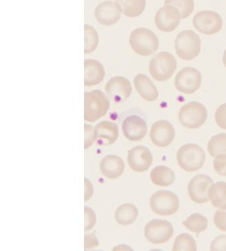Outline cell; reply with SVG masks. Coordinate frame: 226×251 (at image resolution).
Returning a JSON list of instances; mask_svg holds the SVG:
<instances>
[{
    "instance_id": "32",
    "label": "cell",
    "mask_w": 226,
    "mask_h": 251,
    "mask_svg": "<svg viewBox=\"0 0 226 251\" xmlns=\"http://www.w3.org/2000/svg\"><path fill=\"white\" fill-rule=\"evenodd\" d=\"M214 222L218 229L226 232V209H220L216 211L214 217Z\"/></svg>"
},
{
    "instance_id": "34",
    "label": "cell",
    "mask_w": 226,
    "mask_h": 251,
    "mask_svg": "<svg viewBox=\"0 0 226 251\" xmlns=\"http://www.w3.org/2000/svg\"><path fill=\"white\" fill-rule=\"evenodd\" d=\"M85 231L92 229L97 222L96 215L94 211L88 207H85Z\"/></svg>"
},
{
    "instance_id": "11",
    "label": "cell",
    "mask_w": 226,
    "mask_h": 251,
    "mask_svg": "<svg viewBox=\"0 0 226 251\" xmlns=\"http://www.w3.org/2000/svg\"><path fill=\"white\" fill-rule=\"evenodd\" d=\"M180 20L179 11L171 5H165L159 9L154 19L158 29L165 33L175 31L179 25Z\"/></svg>"
},
{
    "instance_id": "19",
    "label": "cell",
    "mask_w": 226,
    "mask_h": 251,
    "mask_svg": "<svg viewBox=\"0 0 226 251\" xmlns=\"http://www.w3.org/2000/svg\"><path fill=\"white\" fill-rule=\"evenodd\" d=\"M135 89L139 95L148 101H155L159 92L153 82L146 75L139 74L134 78Z\"/></svg>"
},
{
    "instance_id": "39",
    "label": "cell",
    "mask_w": 226,
    "mask_h": 251,
    "mask_svg": "<svg viewBox=\"0 0 226 251\" xmlns=\"http://www.w3.org/2000/svg\"><path fill=\"white\" fill-rule=\"evenodd\" d=\"M223 62L224 66H225L226 68V50H225V52H224L223 56Z\"/></svg>"
},
{
    "instance_id": "13",
    "label": "cell",
    "mask_w": 226,
    "mask_h": 251,
    "mask_svg": "<svg viewBox=\"0 0 226 251\" xmlns=\"http://www.w3.org/2000/svg\"><path fill=\"white\" fill-rule=\"evenodd\" d=\"M105 90L111 99L116 103L126 101L131 96L132 87L127 78L116 76L111 78L105 86Z\"/></svg>"
},
{
    "instance_id": "28",
    "label": "cell",
    "mask_w": 226,
    "mask_h": 251,
    "mask_svg": "<svg viewBox=\"0 0 226 251\" xmlns=\"http://www.w3.org/2000/svg\"><path fill=\"white\" fill-rule=\"evenodd\" d=\"M165 4L176 7L179 11L181 19L187 18L195 9L194 0H165Z\"/></svg>"
},
{
    "instance_id": "29",
    "label": "cell",
    "mask_w": 226,
    "mask_h": 251,
    "mask_svg": "<svg viewBox=\"0 0 226 251\" xmlns=\"http://www.w3.org/2000/svg\"><path fill=\"white\" fill-rule=\"evenodd\" d=\"M195 239L187 233L180 234L175 241L173 251H197Z\"/></svg>"
},
{
    "instance_id": "3",
    "label": "cell",
    "mask_w": 226,
    "mask_h": 251,
    "mask_svg": "<svg viewBox=\"0 0 226 251\" xmlns=\"http://www.w3.org/2000/svg\"><path fill=\"white\" fill-rule=\"evenodd\" d=\"M206 154L204 150L197 144L189 143L180 147L177 152L178 165L184 171L195 172L204 165Z\"/></svg>"
},
{
    "instance_id": "18",
    "label": "cell",
    "mask_w": 226,
    "mask_h": 251,
    "mask_svg": "<svg viewBox=\"0 0 226 251\" xmlns=\"http://www.w3.org/2000/svg\"><path fill=\"white\" fill-rule=\"evenodd\" d=\"M100 171L106 178L115 179L123 174L125 164L120 156L110 154L102 158L100 162Z\"/></svg>"
},
{
    "instance_id": "37",
    "label": "cell",
    "mask_w": 226,
    "mask_h": 251,
    "mask_svg": "<svg viewBox=\"0 0 226 251\" xmlns=\"http://www.w3.org/2000/svg\"><path fill=\"white\" fill-rule=\"evenodd\" d=\"M86 248L94 247L99 245L97 238L94 237V235H86Z\"/></svg>"
},
{
    "instance_id": "9",
    "label": "cell",
    "mask_w": 226,
    "mask_h": 251,
    "mask_svg": "<svg viewBox=\"0 0 226 251\" xmlns=\"http://www.w3.org/2000/svg\"><path fill=\"white\" fill-rule=\"evenodd\" d=\"M201 84V74L194 68H184L178 72L175 77V84L176 89L184 94L195 93L199 89Z\"/></svg>"
},
{
    "instance_id": "25",
    "label": "cell",
    "mask_w": 226,
    "mask_h": 251,
    "mask_svg": "<svg viewBox=\"0 0 226 251\" xmlns=\"http://www.w3.org/2000/svg\"><path fill=\"white\" fill-rule=\"evenodd\" d=\"M122 7V13L129 18H136L143 14L146 0H115Z\"/></svg>"
},
{
    "instance_id": "6",
    "label": "cell",
    "mask_w": 226,
    "mask_h": 251,
    "mask_svg": "<svg viewBox=\"0 0 226 251\" xmlns=\"http://www.w3.org/2000/svg\"><path fill=\"white\" fill-rule=\"evenodd\" d=\"M178 118L182 126L190 129H198L206 122L208 111L204 105L192 101L180 109Z\"/></svg>"
},
{
    "instance_id": "14",
    "label": "cell",
    "mask_w": 226,
    "mask_h": 251,
    "mask_svg": "<svg viewBox=\"0 0 226 251\" xmlns=\"http://www.w3.org/2000/svg\"><path fill=\"white\" fill-rule=\"evenodd\" d=\"M152 142L156 146L166 147L172 143L175 137V131L173 125L165 120L154 123L150 132Z\"/></svg>"
},
{
    "instance_id": "17",
    "label": "cell",
    "mask_w": 226,
    "mask_h": 251,
    "mask_svg": "<svg viewBox=\"0 0 226 251\" xmlns=\"http://www.w3.org/2000/svg\"><path fill=\"white\" fill-rule=\"evenodd\" d=\"M122 129L125 137L130 141H139L147 135L148 126L140 117L131 116L124 121Z\"/></svg>"
},
{
    "instance_id": "35",
    "label": "cell",
    "mask_w": 226,
    "mask_h": 251,
    "mask_svg": "<svg viewBox=\"0 0 226 251\" xmlns=\"http://www.w3.org/2000/svg\"><path fill=\"white\" fill-rule=\"evenodd\" d=\"M85 145L84 148L87 149L91 147L94 141H96L95 133H94V128L89 125L85 124Z\"/></svg>"
},
{
    "instance_id": "15",
    "label": "cell",
    "mask_w": 226,
    "mask_h": 251,
    "mask_svg": "<svg viewBox=\"0 0 226 251\" xmlns=\"http://www.w3.org/2000/svg\"><path fill=\"white\" fill-rule=\"evenodd\" d=\"M122 13V7L116 1H105L98 5L94 16L99 24L110 26L118 22Z\"/></svg>"
},
{
    "instance_id": "38",
    "label": "cell",
    "mask_w": 226,
    "mask_h": 251,
    "mask_svg": "<svg viewBox=\"0 0 226 251\" xmlns=\"http://www.w3.org/2000/svg\"><path fill=\"white\" fill-rule=\"evenodd\" d=\"M93 194V187L88 179H85V200H89Z\"/></svg>"
},
{
    "instance_id": "5",
    "label": "cell",
    "mask_w": 226,
    "mask_h": 251,
    "mask_svg": "<svg viewBox=\"0 0 226 251\" xmlns=\"http://www.w3.org/2000/svg\"><path fill=\"white\" fill-rule=\"evenodd\" d=\"M176 58L169 52H161L152 57L150 64V71L152 78L164 82L171 78L176 70Z\"/></svg>"
},
{
    "instance_id": "10",
    "label": "cell",
    "mask_w": 226,
    "mask_h": 251,
    "mask_svg": "<svg viewBox=\"0 0 226 251\" xmlns=\"http://www.w3.org/2000/svg\"><path fill=\"white\" fill-rule=\"evenodd\" d=\"M145 236L153 244H162L170 240L174 229L170 222L165 220L151 221L145 227Z\"/></svg>"
},
{
    "instance_id": "36",
    "label": "cell",
    "mask_w": 226,
    "mask_h": 251,
    "mask_svg": "<svg viewBox=\"0 0 226 251\" xmlns=\"http://www.w3.org/2000/svg\"><path fill=\"white\" fill-rule=\"evenodd\" d=\"M210 249L212 251H226V235L216 238L213 241Z\"/></svg>"
},
{
    "instance_id": "26",
    "label": "cell",
    "mask_w": 226,
    "mask_h": 251,
    "mask_svg": "<svg viewBox=\"0 0 226 251\" xmlns=\"http://www.w3.org/2000/svg\"><path fill=\"white\" fill-rule=\"evenodd\" d=\"M182 224L190 231L200 234L207 229L208 220L202 215L199 214V213H194Z\"/></svg>"
},
{
    "instance_id": "30",
    "label": "cell",
    "mask_w": 226,
    "mask_h": 251,
    "mask_svg": "<svg viewBox=\"0 0 226 251\" xmlns=\"http://www.w3.org/2000/svg\"><path fill=\"white\" fill-rule=\"evenodd\" d=\"M84 30H85L84 52L90 53L97 49L98 44H99V35H98L97 31L88 25H84Z\"/></svg>"
},
{
    "instance_id": "33",
    "label": "cell",
    "mask_w": 226,
    "mask_h": 251,
    "mask_svg": "<svg viewBox=\"0 0 226 251\" xmlns=\"http://www.w3.org/2000/svg\"><path fill=\"white\" fill-rule=\"evenodd\" d=\"M215 120L220 128L226 129V103L218 107L216 111Z\"/></svg>"
},
{
    "instance_id": "16",
    "label": "cell",
    "mask_w": 226,
    "mask_h": 251,
    "mask_svg": "<svg viewBox=\"0 0 226 251\" xmlns=\"http://www.w3.org/2000/svg\"><path fill=\"white\" fill-rule=\"evenodd\" d=\"M127 160L133 171L143 173L148 171L151 166L152 155L147 147L137 146L129 151Z\"/></svg>"
},
{
    "instance_id": "4",
    "label": "cell",
    "mask_w": 226,
    "mask_h": 251,
    "mask_svg": "<svg viewBox=\"0 0 226 251\" xmlns=\"http://www.w3.org/2000/svg\"><path fill=\"white\" fill-rule=\"evenodd\" d=\"M177 55L184 60H191L201 52V41L199 36L192 30L180 32L175 41Z\"/></svg>"
},
{
    "instance_id": "2",
    "label": "cell",
    "mask_w": 226,
    "mask_h": 251,
    "mask_svg": "<svg viewBox=\"0 0 226 251\" xmlns=\"http://www.w3.org/2000/svg\"><path fill=\"white\" fill-rule=\"evenodd\" d=\"M84 120L88 122H94L104 116L110 108V101L108 97L100 90H92L86 92Z\"/></svg>"
},
{
    "instance_id": "20",
    "label": "cell",
    "mask_w": 226,
    "mask_h": 251,
    "mask_svg": "<svg viewBox=\"0 0 226 251\" xmlns=\"http://www.w3.org/2000/svg\"><path fill=\"white\" fill-rule=\"evenodd\" d=\"M84 85L86 86H95L102 82L105 71L100 62L93 59H87L84 61Z\"/></svg>"
},
{
    "instance_id": "8",
    "label": "cell",
    "mask_w": 226,
    "mask_h": 251,
    "mask_svg": "<svg viewBox=\"0 0 226 251\" xmlns=\"http://www.w3.org/2000/svg\"><path fill=\"white\" fill-rule=\"evenodd\" d=\"M193 25L200 33L214 35L222 29L223 21L219 14L213 11H201L193 18Z\"/></svg>"
},
{
    "instance_id": "7",
    "label": "cell",
    "mask_w": 226,
    "mask_h": 251,
    "mask_svg": "<svg viewBox=\"0 0 226 251\" xmlns=\"http://www.w3.org/2000/svg\"><path fill=\"white\" fill-rule=\"evenodd\" d=\"M150 206L156 214L171 216L179 208V200L172 192L160 190L151 198Z\"/></svg>"
},
{
    "instance_id": "27",
    "label": "cell",
    "mask_w": 226,
    "mask_h": 251,
    "mask_svg": "<svg viewBox=\"0 0 226 251\" xmlns=\"http://www.w3.org/2000/svg\"><path fill=\"white\" fill-rule=\"evenodd\" d=\"M208 151L212 156L226 153V133L213 136L208 144Z\"/></svg>"
},
{
    "instance_id": "21",
    "label": "cell",
    "mask_w": 226,
    "mask_h": 251,
    "mask_svg": "<svg viewBox=\"0 0 226 251\" xmlns=\"http://www.w3.org/2000/svg\"><path fill=\"white\" fill-rule=\"evenodd\" d=\"M96 140L102 139L106 141L107 144L112 145L116 142L118 138V126L114 123L104 121L99 123L94 128Z\"/></svg>"
},
{
    "instance_id": "12",
    "label": "cell",
    "mask_w": 226,
    "mask_h": 251,
    "mask_svg": "<svg viewBox=\"0 0 226 251\" xmlns=\"http://www.w3.org/2000/svg\"><path fill=\"white\" fill-rule=\"evenodd\" d=\"M213 183L214 181L208 176H196L188 184V192L190 199L200 204L208 202V191Z\"/></svg>"
},
{
    "instance_id": "1",
    "label": "cell",
    "mask_w": 226,
    "mask_h": 251,
    "mask_svg": "<svg viewBox=\"0 0 226 251\" xmlns=\"http://www.w3.org/2000/svg\"><path fill=\"white\" fill-rule=\"evenodd\" d=\"M129 43L131 48L137 54L148 56L157 52L159 47L157 35L146 28H138L131 33Z\"/></svg>"
},
{
    "instance_id": "31",
    "label": "cell",
    "mask_w": 226,
    "mask_h": 251,
    "mask_svg": "<svg viewBox=\"0 0 226 251\" xmlns=\"http://www.w3.org/2000/svg\"><path fill=\"white\" fill-rule=\"evenodd\" d=\"M214 167L218 175L226 176V154L222 153L216 156Z\"/></svg>"
},
{
    "instance_id": "22",
    "label": "cell",
    "mask_w": 226,
    "mask_h": 251,
    "mask_svg": "<svg viewBox=\"0 0 226 251\" xmlns=\"http://www.w3.org/2000/svg\"><path fill=\"white\" fill-rule=\"evenodd\" d=\"M174 172L165 166H158L151 173V179L154 184L159 186H169L174 182Z\"/></svg>"
},
{
    "instance_id": "24",
    "label": "cell",
    "mask_w": 226,
    "mask_h": 251,
    "mask_svg": "<svg viewBox=\"0 0 226 251\" xmlns=\"http://www.w3.org/2000/svg\"><path fill=\"white\" fill-rule=\"evenodd\" d=\"M208 198L214 207L226 209V183L218 182L211 186Z\"/></svg>"
},
{
    "instance_id": "23",
    "label": "cell",
    "mask_w": 226,
    "mask_h": 251,
    "mask_svg": "<svg viewBox=\"0 0 226 251\" xmlns=\"http://www.w3.org/2000/svg\"><path fill=\"white\" fill-rule=\"evenodd\" d=\"M138 216V209L131 203H124L117 209L115 219L119 224L129 226L132 224Z\"/></svg>"
}]
</instances>
